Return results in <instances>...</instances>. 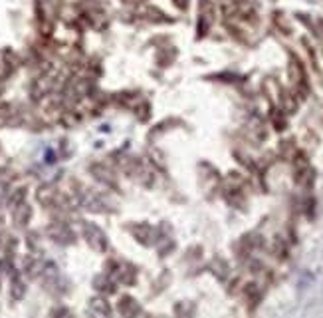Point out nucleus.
Here are the masks:
<instances>
[{"label":"nucleus","instance_id":"f03ea898","mask_svg":"<svg viewBox=\"0 0 323 318\" xmlns=\"http://www.w3.org/2000/svg\"><path fill=\"white\" fill-rule=\"evenodd\" d=\"M177 4H179L181 8H185V6H186V0H177Z\"/></svg>","mask_w":323,"mask_h":318},{"label":"nucleus","instance_id":"f257e3e1","mask_svg":"<svg viewBox=\"0 0 323 318\" xmlns=\"http://www.w3.org/2000/svg\"><path fill=\"white\" fill-rule=\"evenodd\" d=\"M199 12H200V18H199V34H200V36H204V34L208 32L210 24H212V14H214V10H212V2H210V0H202Z\"/></svg>","mask_w":323,"mask_h":318}]
</instances>
